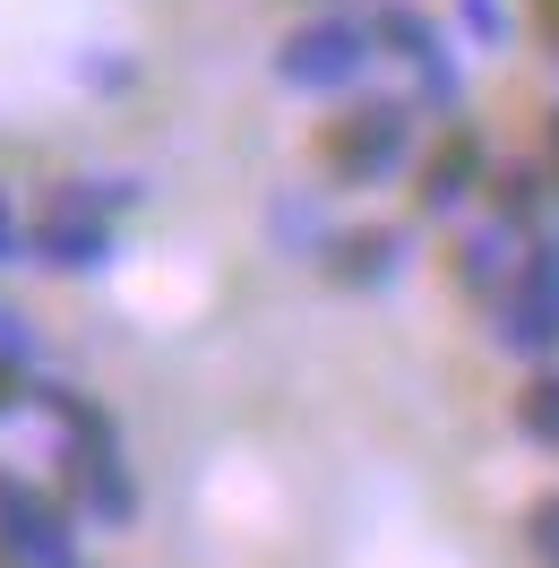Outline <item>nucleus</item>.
<instances>
[{
	"label": "nucleus",
	"instance_id": "11",
	"mask_svg": "<svg viewBox=\"0 0 559 568\" xmlns=\"http://www.w3.org/2000/svg\"><path fill=\"white\" fill-rule=\"evenodd\" d=\"M490 215H508L517 233H542V224H559L551 199H559V181L542 173V155H508V164H490Z\"/></svg>",
	"mask_w": 559,
	"mask_h": 568
},
{
	"label": "nucleus",
	"instance_id": "8",
	"mask_svg": "<svg viewBox=\"0 0 559 568\" xmlns=\"http://www.w3.org/2000/svg\"><path fill=\"white\" fill-rule=\"evenodd\" d=\"M490 164H499V155L482 146V130H474V121H448V139L414 155V215H421V224L465 215L490 190Z\"/></svg>",
	"mask_w": 559,
	"mask_h": 568
},
{
	"label": "nucleus",
	"instance_id": "19",
	"mask_svg": "<svg viewBox=\"0 0 559 568\" xmlns=\"http://www.w3.org/2000/svg\"><path fill=\"white\" fill-rule=\"evenodd\" d=\"M542 173L559 181V104H551V121H542Z\"/></svg>",
	"mask_w": 559,
	"mask_h": 568
},
{
	"label": "nucleus",
	"instance_id": "15",
	"mask_svg": "<svg viewBox=\"0 0 559 568\" xmlns=\"http://www.w3.org/2000/svg\"><path fill=\"white\" fill-rule=\"evenodd\" d=\"M448 27H465V36L482 43V52H499V43L517 36V27H508V9H499V0H456V18Z\"/></svg>",
	"mask_w": 559,
	"mask_h": 568
},
{
	"label": "nucleus",
	"instance_id": "13",
	"mask_svg": "<svg viewBox=\"0 0 559 568\" xmlns=\"http://www.w3.org/2000/svg\"><path fill=\"white\" fill-rule=\"evenodd\" d=\"M517 430L533 439V448L559 457V371H533V379L517 388Z\"/></svg>",
	"mask_w": 559,
	"mask_h": 568
},
{
	"label": "nucleus",
	"instance_id": "9",
	"mask_svg": "<svg viewBox=\"0 0 559 568\" xmlns=\"http://www.w3.org/2000/svg\"><path fill=\"white\" fill-rule=\"evenodd\" d=\"M517 258H525V233L508 224V215H482V224H465L448 242V284L465 293V302H499V284L517 276Z\"/></svg>",
	"mask_w": 559,
	"mask_h": 568
},
{
	"label": "nucleus",
	"instance_id": "12",
	"mask_svg": "<svg viewBox=\"0 0 559 568\" xmlns=\"http://www.w3.org/2000/svg\"><path fill=\"white\" fill-rule=\"evenodd\" d=\"M267 242H276L284 258H327L336 224H327V207L311 199V181H302V190H276V207H267Z\"/></svg>",
	"mask_w": 559,
	"mask_h": 568
},
{
	"label": "nucleus",
	"instance_id": "17",
	"mask_svg": "<svg viewBox=\"0 0 559 568\" xmlns=\"http://www.w3.org/2000/svg\"><path fill=\"white\" fill-rule=\"evenodd\" d=\"M27 258V215H18V199L0 190V267H18Z\"/></svg>",
	"mask_w": 559,
	"mask_h": 568
},
{
	"label": "nucleus",
	"instance_id": "1",
	"mask_svg": "<svg viewBox=\"0 0 559 568\" xmlns=\"http://www.w3.org/2000/svg\"><path fill=\"white\" fill-rule=\"evenodd\" d=\"M146 190L130 173H70L52 181L27 215V258L52 276H104L121 258V215L139 207Z\"/></svg>",
	"mask_w": 559,
	"mask_h": 568
},
{
	"label": "nucleus",
	"instance_id": "4",
	"mask_svg": "<svg viewBox=\"0 0 559 568\" xmlns=\"http://www.w3.org/2000/svg\"><path fill=\"white\" fill-rule=\"evenodd\" d=\"M379 61V36H370V9H311V18H293L267 52V70H276L284 95H311V104H345L353 87L370 78Z\"/></svg>",
	"mask_w": 559,
	"mask_h": 568
},
{
	"label": "nucleus",
	"instance_id": "2",
	"mask_svg": "<svg viewBox=\"0 0 559 568\" xmlns=\"http://www.w3.org/2000/svg\"><path fill=\"white\" fill-rule=\"evenodd\" d=\"M414 155H421L414 95H345L311 139V164L327 190H387V181L414 173Z\"/></svg>",
	"mask_w": 559,
	"mask_h": 568
},
{
	"label": "nucleus",
	"instance_id": "14",
	"mask_svg": "<svg viewBox=\"0 0 559 568\" xmlns=\"http://www.w3.org/2000/svg\"><path fill=\"white\" fill-rule=\"evenodd\" d=\"M517 534H525V551H533V568H559V491L533 499L517 517Z\"/></svg>",
	"mask_w": 559,
	"mask_h": 568
},
{
	"label": "nucleus",
	"instance_id": "10",
	"mask_svg": "<svg viewBox=\"0 0 559 568\" xmlns=\"http://www.w3.org/2000/svg\"><path fill=\"white\" fill-rule=\"evenodd\" d=\"M405 233L396 224H336V242H327V258H318V276L336 284V293H379V284L405 276Z\"/></svg>",
	"mask_w": 559,
	"mask_h": 568
},
{
	"label": "nucleus",
	"instance_id": "16",
	"mask_svg": "<svg viewBox=\"0 0 559 568\" xmlns=\"http://www.w3.org/2000/svg\"><path fill=\"white\" fill-rule=\"evenodd\" d=\"M0 362H18V371H35V327L18 320L9 302H0Z\"/></svg>",
	"mask_w": 559,
	"mask_h": 568
},
{
	"label": "nucleus",
	"instance_id": "18",
	"mask_svg": "<svg viewBox=\"0 0 559 568\" xmlns=\"http://www.w3.org/2000/svg\"><path fill=\"white\" fill-rule=\"evenodd\" d=\"M533 36H542V43L559 52V0H533Z\"/></svg>",
	"mask_w": 559,
	"mask_h": 568
},
{
	"label": "nucleus",
	"instance_id": "5",
	"mask_svg": "<svg viewBox=\"0 0 559 568\" xmlns=\"http://www.w3.org/2000/svg\"><path fill=\"white\" fill-rule=\"evenodd\" d=\"M370 36H379V61L414 78V104L430 121H456L465 112V61H456V27L448 18H430L414 0H379L370 9Z\"/></svg>",
	"mask_w": 559,
	"mask_h": 568
},
{
	"label": "nucleus",
	"instance_id": "6",
	"mask_svg": "<svg viewBox=\"0 0 559 568\" xmlns=\"http://www.w3.org/2000/svg\"><path fill=\"white\" fill-rule=\"evenodd\" d=\"M490 345L517 354V362H551L559 354V224L525 233L517 276L499 284V302H490Z\"/></svg>",
	"mask_w": 559,
	"mask_h": 568
},
{
	"label": "nucleus",
	"instance_id": "3",
	"mask_svg": "<svg viewBox=\"0 0 559 568\" xmlns=\"http://www.w3.org/2000/svg\"><path fill=\"white\" fill-rule=\"evenodd\" d=\"M35 414L61 423V474H70V491H78V517L130 526L139 517V474L121 457V423H112L95 396L61 388V379H35Z\"/></svg>",
	"mask_w": 559,
	"mask_h": 568
},
{
	"label": "nucleus",
	"instance_id": "7",
	"mask_svg": "<svg viewBox=\"0 0 559 568\" xmlns=\"http://www.w3.org/2000/svg\"><path fill=\"white\" fill-rule=\"evenodd\" d=\"M0 568H87L70 508L52 491H35L27 474H0Z\"/></svg>",
	"mask_w": 559,
	"mask_h": 568
}]
</instances>
